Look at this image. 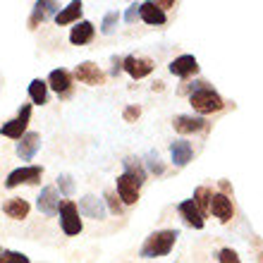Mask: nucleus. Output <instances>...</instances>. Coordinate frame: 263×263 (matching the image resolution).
Wrapping results in <instances>:
<instances>
[{
  "label": "nucleus",
  "mask_w": 263,
  "mask_h": 263,
  "mask_svg": "<svg viewBox=\"0 0 263 263\" xmlns=\"http://www.w3.org/2000/svg\"><path fill=\"white\" fill-rule=\"evenodd\" d=\"M122 165H125V173L118 177V196L122 199V203L132 206L139 201V189L146 182V170L141 167V160L132 156L122 160Z\"/></svg>",
  "instance_id": "obj_1"
},
{
  "label": "nucleus",
  "mask_w": 263,
  "mask_h": 263,
  "mask_svg": "<svg viewBox=\"0 0 263 263\" xmlns=\"http://www.w3.org/2000/svg\"><path fill=\"white\" fill-rule=\"evenodd\" d=\"M180 232L177 230H158L153 235L146 237V242L141 244L139 249V256L141 258H160V256H167L173 251L175 242H177Z\"/></svg>",
  "instance_id": "obj_2"
},
{
  "label": "nucleus",
  "mask_w": 263,
  "mask_h": 263,
  "mask_svg": "<svg viewBox=\"0 0 263 263\" xmlns=\"http://www.w3.org/2000/svg\"><path fill=\"white\" fill-rule=\"evenodd\" d=\"M189 103H192V108H194L199 115H208V112L222 110L225 101H222L220 93L211 89V86H208V82H206L201 89H196L194 93H189Z\"/></svg>",
  "instance_id": "obj_3"
},
{
  "label": "nucleus",
  "mask_w": 263,
  "mask_h": 263,
  "mask_svg": "<svg viewBox=\"0 0 263 263\" xmlns=\"http://www.w3.org/2000/svg\"><path fill=\"white\" fill-rule=\"evenodd\" d=\"M60 225L67 237H74L82 232V218H79V208L74 201H63L60 206Z\"/></svg>",
  "instance_id": "obj_4"
},
{
  "label": "nucleus",
  "mask_w": 263,
  "mask_h": 263,
  "mask_svg": "<svg viewBox=\"0 0 263 263\" xmlns=\"http://www.w3.org/2000/svg\"><path fill=\"white\" fill-rule=\"evenodd\" d=\"M29 120H31V105H22L20 112H17V118L5 122V125L0 127L3 132V137H10V139H17L20 141L24 134H27V127H29Z\"/></svg>",
  "instance_id": "obj_5"
},
{
  "label": "nucleus",
  "mask_w": 263,
  "mask_h": 263,
  "mask_svg": "<svg viewBox=\"0 0 263 263\" xmlns=\"http://www.w3.org/2000/svg\"><path fill=\"white\" fill-rule=\"evenodd\" d=\"M41 175H43V167L41 165L17 167V170H12V173L7 175L5 187L7 189H14V187H20V184H36V182L41 180Z\"/></svg>",
  "instance_id": "obj_6"
},
{
  "label": "nucleus",
  "mask_w": 263,
  "mask_h": 263,
  "mask_svg": "<svg viewBox=\"0 0 263 263\" xmlns=\"http://www.w3.org/2000/svg\"><path fill=\"white\" fill-rule=\"evenodd\" d=\"M122 69L134 79H144V77H148L153 72V60L141 55H127L122 58Z\"/></svg>",
  "instance_id": "obj_7"
},
{
  "label": "nucleus",
  "mask_w": 263,
  "mask_h": 263,
  "mask_svg": "<svg viewBox=\"0 0 263 263\" xmlns=\"http://www.w3.org/2000/svg\"><path fill=\"white\" fill-rule=\"evenodd\" d=\"M36 206H39V211L46 215H58L60 213V194H58L55 187H46L41 189V194H39V201H36Z\"/></svg>",
  "instance_id": "obj_8"
},
{
  "label": "nucleus",
  "mask_w": 263,
  "mask_h": 263,
  "mask_svg": "<svg viewBox=\"0 0 263 263\" xmlns=\"http://www.w3.org/2000/svg\"><path fill=\"white\" fill-rule=\"evenodd\" d=\"M74 77L82 84H89V86H101V84L105 82V74L98 69V65L89 63V60H86V63H82V65H77Z\"/></svg>",
  "instance_id": "obj_9"
},
{
  "label": "nucleus",
  "mask_w": 263,
  "mask_h": 263,
  "mask_svg": "<svg viewBox=\"0 0 263 263\" xmlns=\"http://www.w3.org/2000/svg\"><path fill=\"white\" fill-rule=\"evenodd\" d=\"M79 213H84L86 218H93V220H103L105 218V203L103 199H98L93 194H86L79 199Z\"/></svg>",
  "instance_id": "obj_10"
},
{
  "label": "nucleus",
  "mask_w": 263,
  "mask_h": 263,
  "mask_svg": "<svg viewBox=\"0 0 263 263\" xmlns=\"http://www.w3.org/2000/svg\"><path fill=\"white\" fill-rule=\"evenodd\" d=\"M60 12V5L53 3V0H39L31 10V17H29V29H36L41 22H46L50 14H58Z\"/></svg>",
  "instance_id": "obj_11"
},
{
  "label": "nucleus",
  "mask_w": 263,
  "mask_h": 263,
  "mask_svg": "<svg viewBox=\"0 0 263 263\" xmlns=\"http://www.w3.org/2000/svg\"><path fill=\"white\" fill-rule=\"evenodd\" d=\"M211 213H213L220 222L232 220V215H235V206H232L230 196H225V194H213L211 196Z\"/></svg>",
  "instance_id": "obj_12"
},
{
  "label": "nucleus",
  "mask_w": 263,
  "mask_h": 263,
  "mask_svg": "<svg viewBox=\"0 0 263 263\" xmlns=\"http://www.w3.org/2000/svg\"><path fill=\"white\" fill-rule=\"evenodd\" d=\"M39 148H41V134H36V132H27V134L17 141V156H20L22 160H31Z\"/></svg>",
  "instance_id": "obj_13"
},
{
  "label": "nucleus",
  "mask_w": 263,
  "mask_h": 263,
  "mask_svg": "<svg viewBox=\"0 0 263 263\" xmlns=\"http://www.w3.org/2000/svg\"><path fill=\"white\" fill-rule=\"evenodd\" d=\"M173 127L180 134H196V132L206 129V120L199 118V115H177L173 120Z\"/></svg>",
  "instance_id": "obj_14"
},
{
  "label": "nucleus",
  "mask_w": 263,
  "mask_h": 263,
  "mask_svg": "<svg viewBox=\"0 0 263 263\" xmlns=\"http://www.w3.org/2000/svg\"><path fill=\"white\" fill-rule=\"evenodd\" d=\"M170 72H173L175 77H182V79H187V77L196 74L199 72V63H196V58L194 55H180V58H175L173 63H170Z\"/></svg>",
  "instance_id": "obj_15"
},
{
  "label": "nucleus",
  "mask_w": 263,
  "mask_h": 263,
  "mask_svg": "<svg viewBox=\"0 0 263 263\" xmlns=\"http://www.w3.org/2000/svg\"><path fill=\"white\" fill-rule=\"evenodd\" d=\"M50 89L55 91L58 96H67L69 89H72V74H69L67 69H53L48 74V82H46Z\"/></svg>",
  "instance_id": "obj_16"
},
{
  "label": "nucleus",
  "mask_w": 263,
  "mask_h": 263,
  "mask_svg": "<svg viewBox=\"0 0 263 263\" xmlns=\"http://www.w3.org/2000/svg\"><path fill=\"white\" fill-rule=\"evenodd\" d=\"M170 156H173V165L175 167H184L189 160H192V156H194V148H192L189 141L177 139V141L170 144Z\"/></svg>",
  "instance_id": "obj_17"
},
{
  "label": "nucleus",
  "mask_w": 263,
  "mask_h": 263,
  "mask_svg": "<svg viewBox=\"0 0 263 263\" xmlns=\"http://www.w3.org/2000/svg\"><path fill=\"white\" fill-rule=\"evenodd\" d=\"M177 211H180V215L184 218V222H187L189 228H194V230H201V228H203L206 218L201 215V211L194 206V201H192V199L182 201L180 206H177Z\"/></svg>",
  "instance_id": "obj_18"
},
{
  "label": "nucleus",
  "mask_w": 263,
  "mask_h": 263,
  "mask_svg": "<svg viewBox=\"0 0 263 263\" xmlns=\"http://www.w3.org/2000/svg\"><path fill=\"white\" fill-rule=\"evenodd\" d=\"M93 34H96L93 24L86 22V20H82L72 27V31H69V41L74 43V46H86L89 41H93Z\"/></svg>",
  "instance_id": "obj_19"
},
{
  "label": "nucleus",
  "mask_w": 263,
  "mask_h": 263,
  "mask_svg": "<svg viewBox=\"0 0 263 263\" xmlns=\"http://www.w3.org/2000/svg\"><path fill=\"white\" fill-rule=\"evenodd\" d=\"M139 17H141L146 24H156V27H160V24L167 22L165 12H163L156 3H141V5H139Z\"/></svg>",
  "instance_id": "obj_20"
},
{
  "label": "nucleus",
  "mask_w": 263,
  "mask_h": 263,
  "mask_svg": "<svg viewBox=\"0 0 263 263\" xmlns=\"http://www.w3.org/2000/svg\"><path fill=\"white\" fill-rule=\"evenodd\" d=\"M29 211H31V206H29V201H24V199H10L3 203V213H5L7 218H12V220H24L29 215Z\"/></svg>",
  "instance_id": "obj_21"
},
{
  "label": "nucleus",
  "mask_w": 263,
  "mask_h": 263,
  "mask_svg": "<svg viewBox=\"0 0 263 263\" xmlns=\"http://www.w3.org/2000/svg\"><path fill=\"white\" fill-rule=\"evenodd\" d=\"M82 10H84V5L79 3V0H74V3H69L65 10H60V12L55 14V22L60 24V27H65V24H72V22H79V17H82Z\"/></svg>",
  "instance_id": "obj_22"
},
{
  "label": "nucleus",
  "mask_w": 263,
  "mask_h": 263,
  "mask_svg": "<svg viewBox=\"0 0 263 263\" xmlns=\"http://www.w3.org/2000/svg\"><path fill=\"white\" fill-rule=\"evenodd\" d=\"M29 98L36 105H43L48 101V84L43 82V79H34V82L29 84Z\"/></svg>",
  "instance_id": "obj_23"
},
{
  "label": "nucleus",
  "mask_w": 263,
  "mask_h": 263,
  "mask_svg": "<svg viewBox=\"0 0 263 263\" xmlns=\"http://www.w3.org/2000/svg\"><path fill=\"white\" fill-rule=\"evenodd\" d=\"M211 196H213V192H211L208 187H199L194 192V199H192V201H194V206L201 211V215H203V218L211 213Z\"/></svg>",
  "instance_id": "obj_24"
},
{
  "label": "nucleus",
  "mask_w": 263,
  "mask_h": 263,
  "mask_svg": "<svg viewBox=\"0 0 263 263\" xmlns=\"http://www.w3.org/2000/svg\"><path fill=\"white\" fill-rule=\"evenodd\" d=\"M118 22H120V14L118 12H108L103 17V24H101V34L110 36L115 29H118Z\"/></svg>",
  "instance_id": "obj_25"
},
{
  "label": "nucleus",
  "mask_w": 263,
  "mask_h": 263,
  "mask_svg": "<svg viewBox=\"0 0 263 263\" xmlns=\"http://www.w3.org/2000/svg\"><path fill=\"white\" fill-rule=\"evenodd\" d=\"M146 167H148V173H153V175H163V163H160L156 151H151L146 156Z\"/></svg>",
  "instance_id": "obj_26"
},
{
  "label": "nucleus",
  "mask_w": 263,
  "mask_h": 263,
  "mask_svg": "<svg viewBox=\"0 0 263 263\" xmlns=\"http://www.w3.org/2000/svg\"><path fill=\"white\" fill-rule=\"evenodd\" d=\"M0 263H31V261H29V256L20 254V251H3Z\"/></svg>",
  "instance_id": "obj_27"
},
{
  "label": "nucleus",
  "mask_w": 263,
  "mask_h": 263,
  "mask_svg": "<svg viewBox=\"0 0 263 263\" xmlns=\"http://www.w3.org/2000/svg\"><path fill=\"white\" fill-rule=\"evenodd\" d=\"M58 184H60V192H63L65 196L74 194V180H72L69 175H60V177H58Z\"/></svg>",
  "instance_id": "obj_28"
},
{
  "label": "nucleus",
  "mask_w": 263,
  "mask_h": 263,
  "mask_svg": "<svg viewBox=\"0 0 263 263\" xmlns=\"http://www.w3.org/2000/svg\"><path fill=\"white\" fill-rule=\"evenodd\" d=\"M105 203H108V208H110V213H115V215H120L122 213V203L118 201V194L115 192H105Z\"/></svg>",
  "instance_id": "obj_29"
},
{
  "label": "nucleus",
  "mask_w": 263,
  "mask_h": 263,
  "mask_svg": "<svg viewBox=\"0 0 263 263\" xmlns=\"http://www.w3.org/2000/svg\"><path fill=\"white\" fill-rule=\"evenodd\" d=\"M218 261L220 263H242L239 256H237V251H232V249H220L218 251Z\"/></svg>",
  "instance_id": "obj_30"
},
{
  "label": "nucleus",
  "mask_w": 263,
  "mask_h": 263,
  "mask_svg": "<svg viewBox=\"0 0 263 263\" xmlns=\"http://www.w3.org/2000/svg\"><path fill=\"white\" fill-rule=\"evenodd\" d=\"M139 115H141V108H139V105H127L125 112H122V118H125V122H137Z\"/></svg>",
  "instance_id": "obj_31"
},
{
  "label": "nucleus",
  "mask_w": 263,
  "mask_h": 263,
  "mask_svg": "<svg viewBox=\"0 0 263 263\" xmlns=\"http://www.w3.org/2000/svg\"><path fill=\"white\" fill-rule=\"evenodd\" d=\"M137 17H139V5H137V3H132V5L127 7V12H125V22H129V24H132Z\"/></svg>",
  "instance_id": "obj_32"
},
{
  "label": "nucleus",
  "mask_w": 263,
  "mask_h": 263,
  "mask_svg": "<svg viewBox=\"0 0 263 263\" xmlns=\"http://www.w3.org/2000/svg\"><path fill=\"white\" fill-rule=\"evenodd\" d=\"M120 72H122V58H112V69H110V74L118 77Z\"/></svg>",
  "instance_id": "obj_33"
},
{
  "label": "nucleus",
  "mask_w": 263,
  "mask_h": 263,
  "mask_svg": "<svg viewBox=\"0 0 263 263\" xmlns=\"http://www.w3.org/2000/svg\"><path fill=\"white\" fill-rule=\"evenodd\" d=\"M220 189H222L220 194H225V196L232 194V187H230V182H228V180H220Z\"/></svg>",
  "instance_id": "obj_34"
},
{
  "label": "nucleus",
  "mask_w": 263,
  "mask_h": 263,
  "mask_svg": "<svg viewBox=\"0 0 263 263\" xmlns=\"http://www.w3.org/2000/svg\"><path fill=\"white\" fill-rule=\"evenodd\" d=\"M0 258H3V249H0Z\"/></svg>",
  "instance_id": "obj_35"
}]
</instances>
